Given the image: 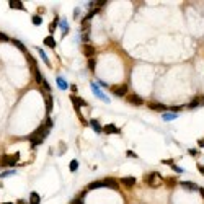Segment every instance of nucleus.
I'll use <instances>...</instances> for the list:
<instances>
[{
	"mask_svg": "<svg viewBox=\"0 0 204 204\" xmlns=\"http://www.w3.org/2000/svg\"><path fill=\"white\" fill-rule=\"evenodd\" d=\"M20 160V152H17L15 155H3L2 158H0V167H11L15 165Z\"/></svg>",
	"mask_w": 204,
	"mask_h": 204,
	"instance_id": "1",
	"label": "nucleus"
},
{
	"mask_svg": "<svg viewBox=\"0 0 204 204\" xmlns=\"http://www.w3.org/2000/svg\"><path fill=\"white\" fill-rule=\"evenodd\" d=\"M33 72H34V78H36V82H38L39 85L43 87V90H44V91H51V85L47 83V80H46L44 77H43L41 72H39L38 69H34Z\"/></svg>",
	"mask_w": 204,
	"mask_h": 204,
	"instance_id": "2",
	"label": "nucleus"
},
{
	"mask_svg": "<svg viewBox=\"0 0 204 204\" xmlns=\"http://www.w3.org/2000/svg\"><path fill=\"white\" fill-rule=\"evenodd\" d=\"M157 178H160L158 173H149V175H145V177H144V181H145L150 188H157L158 186L157 185Z\"/></svg>",
	"mask_w": 204,
	"mask_h": 204,
	"instance_id": "3",
	"label": "nucleus"
},
{
	"mask_svg": "<svg viewBox=\"0 0 204 204\" xmlns=\"http://www.w3.org/2000/svg\"><path fill=\"white\" fill-rule=\"evenodd\" d=\"M111 91L116 97H127V85H116L111 88Z\"/></svg>",
	"mask_w": 204,
	"mask_h": 204,
	"instance_id": "4",
	"label": "nucleus"
},
{
	"mask_svg": "<svg viewBox=\"0 0 204 204\" xmlns=\"http://www.w3.org/2000/svg\"><path fill=\"white\" fill-rule=\"evenodd\" d=\"M101 181H103V186L105 188H111V190H118L119 188V181L114 178H105V180H101Z\"/></svg>",
	"mask_w": 204,
	"mask_h": 204,
	"instance_id": "5",
	"label": "nucleus"
},
{
	"mask_svg": "<svg viewBox=\"0 0 204 204\" xmlns=\"http://www.w3.org/2000/svg\"><path fill=\"white\" fill-rule=\"evenodd\" d=\"M82 53H83V56H87L88 59H91L95 56V47L91 44H88V43H85V44L82 46Z\"/></svg>",
	"mask_w": 204,
	"mask_h": 204,
	"instance_id": "6",
	"label": "nucleus"
},
{
	"mask_svg": "<svg viewBox=\"0 0 204 204\" xmlns=\"http://www.w3.org/2000/svg\"><path fill=\"white\" fill-rule=\"evenodd\" d=\"M127 101L131 105H135V106H142L144 105V100L139 97V95H127Z\"/></svg>",
	"mask_w": 204,
	"mask_h": 204,
	"instance_id": "7",
	"label": "nucleus"
},
{
	"mask_svg": "<svg viewBox=\"0 0 204 204\" xmlns=\"http://www.w3.org/2000/svg\"><path fill=\"white\" fill-rule=\"evenodd\" d=\"M119 185H123L126 188H132L135 185V178L134 177H124V178L119 180Z\"/></svg>",
	"mask_w": 204,
	"mask_h": 204,
	"instance_id": "8",
	"label": "nucleus"
},
{
	"mask_svg": "<svg viewBox=\"0 0 204 204\" xmlns=\"http://www.w3.org/2000/svg\"><path fill=\"white\" fill-rule=\"evenodd\" d=\"M70 100H72V103H74V106H75V111H78V110H80L78 106H87V101H85V100H82V98L75 97V95H72Z\"/></svg>",
	"mask_w": 204,
	"mask_h": 204,
	"instance_id": "9",
	"label": "nucleus"
},
{
	"mask_svg": "<svg viewBox=\"0 0 204 204\" xmlns=\"http://www.w3.org/2000/svg\"><path fill=\"white\" fill-rule=\"evenodd\" d=\"M101 131L105 134H119V132H121V129H119V127H116L114 124H106Z\"/></svg>",
	"mask_w": 204,
	"mask_h": 204,
	"instance_id": "10",
	"label": "nucleus"
},
{
	"mask_svg": "<svg viewBox=\"0 0 204 204\" xmlns=\"http://www.w3.org/2000/svg\"><path fill=\"white\" fill-rule=\"evenodd\" d=\"M91 90H93L95 91V95H97V97L100 98V100H105V101L108 103V101H110V98H108V97H105V95H103V91L101 90H100L98 88V87L97 85H95V83H91Z\"/></svg>",
	"mask_w": 204,
	"mask_h": 204,
	"instance_id": "11",
	"label": "nucleus"
},
{
	"mask_svg": "<svg viewBox=\"0 0 204 204\" xmlns=\"http://www.w3.org/2000/svg\"><path fill=\"white\" fill-rule=\"evenodd\" d=\"M149 108L154 111H167L168 110V106L162 105V103H149Z\"/></svg>",
	"mask_w": 204,
	"mask_h": 204,
	"instance_id": "12",
	"label": "nucleus"
},
{
	"mask_svg": "<svg viewBox=\"0 0 204 204\" xmlns=\"http://www.w3.org/2000/svg\"><path fill=\"white\" fill-rule=\"evenodd\" d=\"M46 100V111H47V114L53 111V105H54V100H53V95H46L44 97Z\"/></svg>",
	"mask_w": 204,
	"mask_h": 204,
	"instance_id": "13",
	"label": "nucleus"
},
{
	"mask_svg": "<svg viewBox=\"0 0 204 204\" xmlns=\"http://www.w3.org/2000/svg\"><path fill=\"white\" fill-rule=\"evenodd\" d=\"M8 5H10V8H15V10H25V5L20 0H10Z\"/></svg>",
	"mask_w": 204,
	"mask_h": 204,
	"instance_id": "14",
	"label": "nucleus"
},
{
	"mask_svg": "<svg viewBox=\"0 0 204 204\" xmlns=\"http://www.w3.org/2000/svg\"><path fill=\"white\" fill-rule=\"evenodd\" d=\"M180 186L186 188V190H191V191L199 190V186H198V185H194V183H191V181H181V183H180Z\"/></svg>",
	"mask_w": 204,
	"mask_h": 204,
	"instance_id": "15",
	"label": "nucleus"
},
{
	"mask_svg": "<svg viewBox=\"0 0 204 204\" xmlns=\"http://www.w3.org/2000/svg\"><path fill=\"white\" fill-rule=\"evenodd\" d=\"M39 202H41V196L36 193V191H33L30 194V204H39Z\"/></svg>",
	"mask_w": 204,
	"mask_h": 204,
	"instance_id": "16",
	"label": "nucleus"
},
{
	"mask_svg": "<svg viewBox=\"0 0 204 204\" xmlns=\"http://www.w3.org/2000/svg\"><path fill=\"white\" fill-rule=\"evenodd\" d=\"M44 44L47 46V47H53V49H54V47H56V39L53 38V36H46V38H44Z\"/></svg>",
	"mask_w": 204,
	"mask_h": 204,
	"instance_id": "17",
	"label": "nucleus"
},
{
	"mask_svg": "<svg viewBox=\"0 0 204 204\" xmlns=\"http://www.w3.org/2000/svg\"><path fill=\"white\" fill-rule=\"evenodd\" d=\"M57 87L61 90H67V88H69V83H67L62 77H57Z\"/></svg>",
	"mask_w": 204,
	"mask_h": 204,
	"instance_id": "18",
	"label": "nucleus"
},
{
	"mask_svg": "<svg viewBox=\"0 0 204 204\" xmlns=\"http://www.w3.org/2000/svg\"><path fill=\"white\" fill-rule=\"evenodd\" d=\"M90 126L95 129V132H103V131H101V126L98 124V119H90Z\"/></svg>",
	"mask_w": 204,
	"mask_h": 204,
	"instance_id": "19",
	"label": "nucleus"
},
{
	"mask_svg": "<svg viewBox=\"0 0 204 204\" xmlns=\"http://www.w3.org/2000/svg\"><path fill=\"white\" fill-rule=\"evenodd\" d=\"M59 23H61V28H62V36H65L69 33V23L65 20H59Z\"/></svg>",
	"mask_w": 204,
	"mask_h": 204,
	"instance_id": "20",
	"label": "nucleus"
},
{
	"mask_svg": "<svg viewBox=\"0 0 204 204\" xmlns=\"http://www.w3.org/2000/svg\"><path fill=\"white\" fill-rule=\"evenodd\" d=\"M98 188H105L103 186V181H93L87 186V190H98Z\"/></svg>",
	"mask_w": 204,
	"mask_h": 204,
	"instance_id": "21",
	"label": "nucleus"
},
{
	"mask_svg": "<svg viewBox=\"0 0 204 204\" xmlns=\"http://www.w3.org/2000/svg\"><path fill=\"white\" fill-rule=\"evenodd\" d=\"M85 194H87V191H82L80 196H77V198L72 201V204H83V198H85Z\"/></svg>",
	"mask_w": 204,
	"mask_h": 204,
	"instance_id": "22",
	"label": "nucleus"
},
{
	"mask_svg": "<svg viewBox=\"0 0 204 204\" xmlns=\"http://www.w3.org/2000/svg\"><path fill=\"white\" fill-rule=\"evenodd\" d=\"M10 43H13V44L17 46V47H18L20 51H23V53H25V54L28 53V51H26V47L23 46V43H21V41H18V39H13V41H10Z\"/></svg>",
	"mask_w": 204,
	"mask_h": 204,
	"instance_id": "23",
	"label": "nucleus"
},
{
	"mask_svg": "<svg viewBox=\"0 0 204 204\" xmlns=\"http://www.w3.org/2000/svg\"><path fill=\"white\" fill-rule=\"evenodd\" d=\"M198 106H201V101H199V98H194L186 108H190V110H194V108H198Z\"/></svg>",
	"mask_w": 204,
	"mask_h": 204,
	"instance_id": "24",
	"label": "nucleus"
},
{
	"mask_svg": "<svg viewBox=\"0 0 204 204\" xmlns=\"http://www.w3.org/2000/svg\"><path fill=\"white\" fill-rule=\"evenodd\" d=\"M31 21H33V25H34V26H39V25L43 23V18L39 17V15H34V17L31 18Z\"/></svg>",
	"mask_w": 204,
	"mask_h": 204,
	"instance_id": "25",
	"label": "nucleus"
},
{
	"mask_svg": "<svg viewBox=\"0 0 204 204\" xmlns=\"http://www.w3.org/2000/svg\"><path fill=\"white\" fill-rule=\"evenodd\" d=\"M38 51H39V56H41V59L44 61V64H46V65H51V62H49V59H47V56L44 54V51H43V49H39V47H38Z\"/></svg>",
	"mask_w": 204,
	"mask_h": 204,
	"instance_id": "26",
	"label": "nucleus"
},
{
	"mask_svg": "<svg viewBox=\"0 0 204 204\" xmlns=\"http://www.w3.org/2000/svg\"><path fill=\"white\" fill-rule=\"evenodd\" d=\"M57 23H59V18L56 17V20H54V23H51L49 25V33H51V36H53V33L56 31V26H57Z\"/></svg>",
	"mask_w": 204,
	"mask_h": 204,
	"instance_id": "27",
	"label": "nucleus"
},
{
	"mask_svg": "<svg viewBox=\"0 0 204 204\" xmlns=\"http://www.w3.org/2000/svg\"><path fill=\"white\" fill-rule=\"evenodd\" d=\"M77 168H78V160H72L70 165H69V170H70V171H75Z\"/></svg>",
	"mask_w": 204,
	"mask_h": 204,
	"instance_id": "28",
	"label": "nucleus"
},
{
	"mask_svg": "<svg viewBox=\"0 0 204 204\" xmlns=\"http://www.w3.org/2000/svg\"><path fill=\"white\" fill-rule=\"evenodd\" d=\"M17 171L15 170H7V171H3V173H0V178H7V177H11V175H15Z\"/></svg>",
	"mask_w": 204,
	"mask_h": 204,
	"instance_id": "29",
	"label": "nucleus"
},
{
	"mask_svg": "<svg viewBox=\"0 0 204 204\" xmlns=\"http://www.w3.org/2000/svg\"><path fill=\"white\" fill-rule=\"evenodd\" d=\"M95 65H97V61H95V57H91V59H88V69L93 72L95 70Z\"/></svg>",
	"mask_w": 204,
	"mask_h": 204,
	"instance_id": "30",
	"label": "nucleus"
},
{
	"mask_svg": "<svg viewBox=\"0 0 204 204\" xmlns=\"http://www.w3.org/2000/svg\"><path fill=\"white\" fill-rule=\"evenodd\" d=\"M173 118H177V113H165L163 114V119H165V121H170V119H173Z\"/></svg>",
	"mask_w": 204,
	"mask_h": 204,
	"instance_id": "31",
	"label": "nucleus"
},
{
	"mask_svg": "<svg viewBox=\"0 0 204 204\" xmlns=\"http://www.w3.org/2000/svg\"><path fill=\"white\" fill-rule=\"evenodd\" d=\"M44 126L47 127V129H51V127L54 126V121H53V119L49 118V116H47V118H46V123H44Z\"/></svg>",
	"mask_w": 204,
	"mask_h": 204,
	"instance_id": "32",
	"label": "nucleus"
},
{
	"mask_svg": "<svg viewBox=\"0 0 204 204\" xmlns=\"http://www.w3.org/2000/svg\"><path fill=\"white\" fill-rule=\"evenodd\" d=\"M0 41H5V43H10L11 39L8 38V36H7L5 33H0Z\"/></svg>",
	"mask_w": 204,
	"mask_h": 204,
	"instance_id": "33",
	"label": "nucleus"
},
{
	"mask_svg": "<svg viewBox=\"0 0 204 204\" xmlns=\"http://www.w3.org/2000/svg\"><path fill=\"white\" fill-rule=\"evenodd\" d=\"M171 168H173L175 171H177V173H185V170H183V168H180V167H177V165H173Z\"/></svg>",
	"mask_w": 204,
	"mask_h": 204,
	"instance_id": "34",
	"label": "nucleus"
},
{
	"mask_svg": "<svg viewBox=\"0 0 204 204\" xmlns=\"http://www.w3.org/2000/svg\"><path fill=\"white\" fill-rule=\"evenodd\" d=\"M93 3H95V5H98V7H103L106 3V0H100V2H93Z\"/></svg>",
	"mask_w": 204,
	"mask_h": 204,
	"instance_id": "35",
	"label": "nucleus"
},
{
	"mask_svg": "<svg viewBox=\"0 0 204 204\" xmlns=\"http://www.w3.org/2000/svg\"><path fill=\"white\" fill-rule=\"evenodd\" d=\"M165 181H167V185H175V183H177L175 178H168V180H165Z\"/></svg>",
	"mask_w": 204,
	"mask_h": 204,
	"instance_id": "36",
	"label": "nucleus"
},
{
	"mask_svg": "<svg viewBox=\"0 0 204 204\" xmlns=\"http://www.w3.org/2000/svg\"><path fill=\"white\" fill-rule=\"evenodd\" d=\"M163 163H165V165H170V167H173V165H175L173 160H163Z\"/></svg>",
	"mask_w": 204,
	"mask_h": 204,
	"instance_id": "37",
	"label": "nucleus"
},
{
	"mask_svg": "<svg viewBox=\"0 0 204 204\" xmlns=\"http://www.w3.org/2000/svg\"><path fill=\"white\" fill-rule=\"evenodd\" d=\"M126 155H127V157H134V158L137 157V155H135L134 152H131V150H127V152H126Z\"/></svg>",
	"mask_w": 204,
	"mask_h": 204,
	"instance_id": "38",
	"label": "nucleus"
},
{
	"mask_svg": "<svg viewBox=\"0 0 204 204\" xmlns=\"http://www.w3.org/2000/svg\"><path fill=\"white\" fill-rule=\"evenodd\" d=\"M190 155H193V157H194V155H198V150H194V149H190Z\"/></svg>",
	"mask_w": 204,
	"mask_h": 204,
	"instance_id": "39",
	"label": "nucleus"
},
{
	"mask_svg": "<svg viewBox=\"0 0 204 204\" xmlns=\"http://www.w3.org/2000/svg\"><path fill=\"white\" fill-rule=\"evenodd\" d=\"M78 13H80V10H78V8H75V10H74V15H75V18H78Z\"/></svg>",
	"mask_w": 204,
	"mask_h": 204,
	"instance_id": "40",
	"label": "nucleus"
},
{
	"mask_svg": "<svg viewBox=\"0 0 204 204\" xmlns=\"http://www.w3.org/2000/svg\"><path fill=\"white\" fill-rule=\"evenodd\" d=\"M198 168H199V171H201V173H202V177H204V165H199Z\"/></svg>",
	"mask_w": 204,
	"mask_h": 204,
	"instance_id": "41",
	"label": "nucleus"
},
{
	"mask_svg": "<svg viewBox=\"0 0 204 204\" xmlns=\"http://www.w3.org/2000/svg\"><path fill=\"white\" fill-rule=\"evenodd\" d=\"M198 144H199V147H204V139H199Z\"/></svg>",
	"mask_w": 204,
	"mask_h": 204,
	"instance_id": "42",
	"label": "nucleus"
},
{
	"mask_svg": "<svg viewBox=\"0 0 204 204\" xmlns=\"http://www.w3.org/2000/svg\"><path fill=\"white\" fill-rule=\"evenodd\" d=\"M199 193L202 194V198H204V188H199Z\"/></svg>",
	"mask_w": 204,
	"mask_h": 204,
	"instance_id": "43",
	"label": "nucleus"
},
{
	"mask_svg": "<svg viewBox=\"0 0 204 204\" xmlns=\"http://www.w3.org/2000/svg\"><path fill=\"white\" fill-rule=\"evenodd\" d=\"M18 204H26V202L23 201V199H20V201H18Z\"/></svg>",
	"mask_w": 204,
	"mask_h": 204,
	"instance_id": "44",
	"label": "nucleus"
},
{
	"mask_svg": "<svg viewBox=\"0 0 204 204\" xmlns=\"http://www.w3.org/2000/svg\"><path fill=\"white\" fill-rule=\"evenodd\" d=\"M3 204H13V202H3Z\"/></svg>",
	"mask_w": 204,
	"mask_h": 204,
	"instance_id": "45",
	"label": "nucleus"
},
{
	"mask_svg": "<svg viewBox=\"0 0 204 204\" xmlns=\"http://www.w3.org/2000/svg\"><path fill=\"white\" fill-rule=\"evenodd\" d=\"M0 188H2V181H0Z\"/></svg>",
	"mask_w": 204,
	"mask_h": 204,
	"instance_id": "46",
	"label": "nucleus"
}]
</instances>
